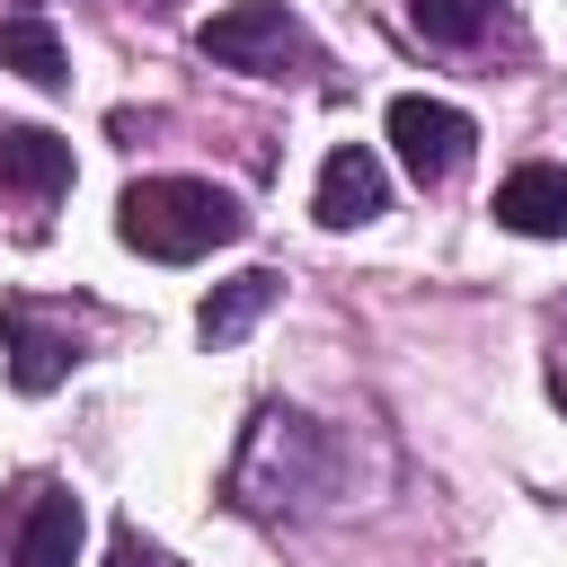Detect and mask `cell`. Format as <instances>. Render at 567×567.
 I'll return each instance as SVG.
<instances>
[{
  "label": "cell",
  "instance_id": "cell-1",
  "mask_svg": "<svg viewBox=\"0 0 567 567\" xmlns=\"http://www.w3.org/2000/svg\"><path fill=\"white\" fill-rule=\"evenodd\" d=\"M239 230H248V213L213 177H142L115 204V239L142 248V257H159V266H195V257L230 248Z\"/></svg>",
  "mask_w": 567,
  "mask_h": 567
},
{
  "label": "cell",
  "instance_id": "cell-2",
  "mask_svg": "<svg viewBox=\"0 0 567 567\" xmlns=\"http://www.w3.org/2000/svg\"><path fill=\"white\" fill-rule=\"evenodd\" d=\"M337 434L328 425H310V416H292V408H266L257 425H248V452H239V470H230V496L248 505V514H284V505H310V496H328L337 487Z\"/></svg>",
  "mask_w": 567,
  "mask_h": 567
},
{
  "label": "cell",
  "instance_id": "cell-3",
  "mask_svg": "<svg viewBox=\"0 0 567 567\" xmlns=\"http://www.w3.org/2000/svg\"><path fill=\"white\" fill-rule=\"evenodd\" d=\"M195 53L221 62V71H257V80H284V71H310L319 62L310 27L284 0H230V9H213L195 27Z\"/></svg>",
  "mask_w": 567,
  "mask_h": 567
},
{
  "label": "cell",
  "instance_id": "cell-4",
  "mask_svg": "<svg viewBox=\"0 0 567 567\" xmlns=\"http://www.w3.org/2000/svg\"><path fill=\"white\" fill-rule=\"evenodd\" d=\"M390 142H399V168H408L416 186H443V177L470 159L478 124H470L461 106H443V97H390Z\"/></svg>",
  "mask_w": 567,
  "mask_h": 567
},
{
  "label": "cell",
  "instance_id": "cell-5",
  "mask_svg": "<svg viewBox=\"0 0 567 567\" xmlns=\"http://www.w3.org/2000/svg\"><path fill=\"white\" fill-rule=\"evenodd\" d=\"M0 346H9V381H18L27 399H44V390L80 363V337L53 328L35 301H0Z\"/></svg>",
  "mask_w": 567,
  "mask_h": 567
},
{
  "label": "cell",
  "instance_id": "cell-6",
  "mask_svg": "<svg viewBox=\"0 0 567 567\" xmlns=\"http://www.w3.org/2000/svg\"><path fill=\"white\" fill-rule=\"evenodd\" d=\"M381 204H390V177H381V159H372L363 142H337V151L319 159V195H310V213H319L328 230H363Z\"/></svg>",
  "mask_w": 567,
  "mask_h": 567
},
{
  "label": "cell",
  "instance_id": "cell-7",
  "mask_svg": "<svg viewBox=\"0 0 567 567\" xmlns=\"http://www.w3.org/2000/svg\"><path fill=\"white\" fill-rule=\"evenodd\" d=\"M487 213H496V230H514V239H567V168H549V159L514 168Z\"/></svg>",
  "mask_w": 567,
  "mask_h": 567
},
{
  "label": "cell",
  "instance_id": "cell-8",
  "mask_svg": "<svg viewBox=\"0 0 567 567\" xmlns=\"http://www.w3.org/2000/svg\"><path fill=\"white\" fill-rule=\"evenodd\" d=\"M0 186L27 204H53L71 186V142L44 124H0Z\"/></svg>",
  "mask_w": 567,
  "mask_h": 567
},
{
  "label": "cell",
  "instance_id": "cell-9",
  "mask_svg": "<svg viewBox=\"0 0 567 567\" xmlns=\"http://www.w3.org/2000/svg\"><path fill=\"white\" fill-rule=\"evenodd\" d=\"M275 301H284V275H275V266H248V275H230V284H213V292H204L195 337H204V346H239Z\"/></svg>",
  "mask_w": 567,
  "mask_h": 567
},
{
  "label": "cell",
  "instance_id": "cell-10",
  "mask_svg": "<svg viewBox=\"0 0 567 567\" xmlns=\"http://www.w3.org/2000/svg\"><path fill=\"white\" fill-rule=\"evenodd\" d=\"M80 496L71 487H27V532H18V567H80Z\"/></svg>",
  "mask_w": 567,
  "mask_h": 567
},
{
  "label": "cell",
  "instance_id": "cell-11",
  "mask_svg": "<svg viewBox=\"0 0 567 567\" xmlns=\"http://www.w3.org/2000/svg\"><path fill=\"white\" fill-rule=\"evenodd\" d=\"M0 71H18L35 89H62L71 80V53H62V35L44 18H0Z\"/></svg>",
  "mask_w": 567,
  "mask_h": 567
},
{
  "label": "cell",
  "instance_id": "cell-12",
  "mask_svg": "<svg viewBox=\"0 0 567 567\" xmlns=\"http://www.w3.org/2000/svg\"><path fill=\"white\" fill-rule=\"evenodd\" d=\"M487 18H496V0H408V27L425 35V44H478L487 35Z\"/></svg>",
  "mask_w": 567,
  "mask_h": 567
},
{
  "label": "cell",
  "instance_id": "cell-13",
  "mask_svg": "<svg viewBox=\"0 0 567 567\" xmlns=\"http://www.w3.org/2000/svg\"><path fill=\"white\" fill-rule=\"evenodd\" d=\"M133 9H151V18H168V9H177V0H133Z\"/></svg>",
  "mask_w": 567,
  "mask_h": 567
}]
</instances>
